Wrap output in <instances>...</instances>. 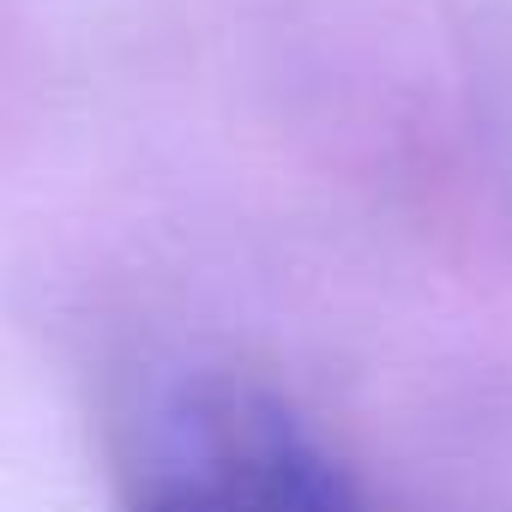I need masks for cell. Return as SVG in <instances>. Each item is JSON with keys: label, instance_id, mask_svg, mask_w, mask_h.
Wrapping results in <instances>:
<instances>
[{"label": "cell", "instance_id": "obj_1", "mask_svg": "<svg viewBox=\"0 0 512 512\" xmlns=\"http://www.w3.org/2000/svg\"><path fill=\"white\" fill-rule=\"evenodd\" d=\"M133 512H362L326 446L260 386H181Z\"/></svg>", "mask_w": 512, "mask_h": 512}]
</instances>
